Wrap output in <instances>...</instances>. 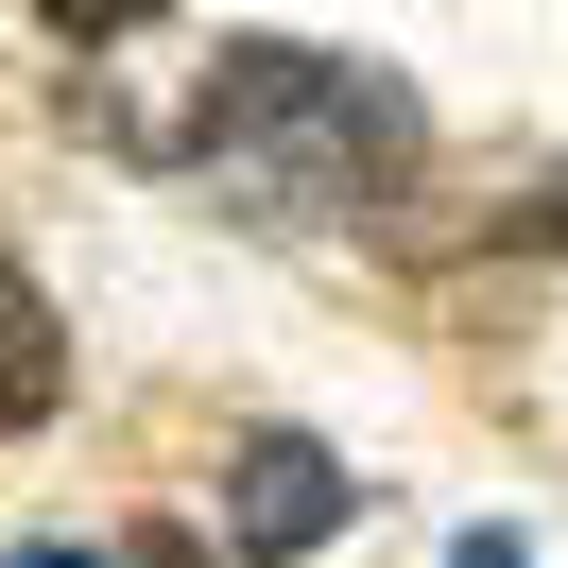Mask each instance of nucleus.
<instances>
[{
    "label": "nucleus",
    "mask_w": 568,
    "mask_h": 568,
    "mask_svg": "<svg viewBox=\"0 0 568 568\" xmlns=\"http://www.w3.org/2000/svg\"><path fill=\"white\" fill-rule=\"evenodd\" d=\"M190 104H207V190L242 224H345V207H396V173L430 155L414 87L396 70H345V52L311 36H224L207 70H190Z\"/></svg>",
    "instance_id": "f257e3e1"
},
{
    "label": "nucleus",
    "mask_w": 568,
    "mask_h": 568,
    "mask_svg": "<svg viewBox=\"0 0 568 568\" xmlns=\"http://www.w3.org/2000/svg\"><path fill=\"white\" fill-rule=\"evenodd\" d=\"M345 517H362V483H345L327 430H242L224 483H207V551L224 568H293V551H327Z\"/></svg>",
    "instance_id": "f03ea898"
},
{
    "label": "nucleus",
    "mask_w": 568,
    "mask_h": 568,
    "mask_svg": "<svg viewBox=\"0 0 568 568\" xmlns=\"http://www.w3.org/2000/svg\"><path fill=\"white\" fill-rule=\"evenodd\" d=\"M52 414H70V311L0 258V430H52Z\"/></svg>",
    "instance_id": "7ed1b4c3"
},
{
    "label": "nucleus",
    "mask_w": 568,
    "mask_h": 568,
    "mask_svg": "<svg viewBox=\"0 0 568 568\" xmlns=\"http://www.w3.org/2000/svg\"><path fill=\"white\" fill-rule=\"evenodd\" d=\"M36 18H52V36H70V52H104V36H155L173 0H36Z\"/></svg>",
    "instance_id": "20e7f679"
},
{
    "label": "nucleus",
    "mask_w": 568,
    "mask_h": 568,
    "mask_svg": "<svg viewBox=\"0 0 568 568\" xmlns=\"http://www.w3.org/2000/svg\"><path fill=\"white\" fill-rule=\"evenodd\" d=\"M499 242H534V258H568V155H551V173L517 190V207H499Z\"/></svg>",
    "instance_id": "39448f33"
},
{
    "label": "nucleus",
    "mask_w": 568,
    "mask_h": 568,
    "mask_svg": "<svg viewBox=\"0 0 568 568\" xmlns=\"http://www.w3.org/2000/svg\"><path fill=\"white\" fill-rule=\"evenodd\" d=\"M0 568H139V551H87V534H36V551H0Z\"/></svg>",
    "instance_id": "423d86ee"
},
{
    "label": "nucleus",
    "mask_w": 568,
    "mask_h": 568,
    "mask_svg": "<svg viewBox=\"0 0 568 568\" xmlns=\"http://www.w3.org/2000/svg\"><path fill=\"white\" fill-rule=\"evenodd\" d=\"M448 568H534V551H517V534H499V517H483V534H465V551H448Z\"/></svg>",
    "instance_id": "0eeeda50"
}]
</instances>
